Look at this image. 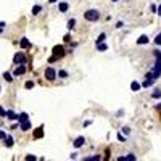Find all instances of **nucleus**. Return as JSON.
<instances>
[{
	"mask_svg": "<svg viewBox=\"0 0 161 161\" xmlns=\"http://www.w3.org/2000/svg\"><path fill=\"white\" fill-rule=\"evenodd\" d=\"M63 39H65V42H69V40H71V35H69V34H66Z\"/></svg>",
	"mask_w": 161,
	"mask_h": 161,
	"instance_id": "35",
	"label": "nucleus"
},
{
	"mask_svg": "<svg viewBox=\"0 0 161 161\" xmlns=\"http://www.w3.org/2000/svg\"><path fill=\"white\" fill-rule=\"evenodd\" d=\"M44 77H45L47 80H55L56 79V69L52 66L45 68V71H44Z\"/></svg>",
	"mask_w": 161,
	"mask_h": 161,
	"instance_id": "4",
	"label": "nucleus"
},
{
	"mask_svg": "<svg viewBox=\"0 0 161 161\" xmlns=\"http://www.w3.org/2000/svg\"><path fill=\"white\" fill-rule=\"evenodd\" d=\"M123 26H124V23H123V21H118V24H116V28H118V29H121V28H123Z\"/></svg>",
	"mask_w": 161,
	"mask_h": 161,
	"instance_id": "36",
	"label": "nucleus"
},
{
	"mask_svg": "<svg viewBox=\"0 0 161 161\" xmlns=\"http://www.w3.org/2000/svg\"><path fill=\"white\" fill-rule=\"evenodd\" d=\"M156 13H158V15H160V16H161V5H160V7L156 8Z\"/></svg>",
	"mask_w": 161,
	"mask_h": 161,
	"instance_id": "40",
	"label": "nucleus"
},
{
	"mask_svg": "<svg viewBox=\"0 0 161 161\" xmlns=\"http://www.w3.org/2000/svg\"><path fill=\"white\" fill-rule=\"evenodd\" d=\"M65 53H66V52H65L63 45H55V47H53V50H52V56L49 58V63H55L56 60L63 58Z\"/></svg>",
	"mask_w": 161,
	"mask_h": 161,
	"instance_id": "1",
	"label": "nucleus"
},
{
	"mask_svg": "<svg viewBox=\"0 0 161 161\" xmlns=\"http://www.w3.org/2000/svg\"><path fill=\"white\" fill-rule=\"evenodd\" d=\"M3 79L7 80V82H13V74H10V73L5 71V73H3Z\"/></svg>",
	"mask_w": 161,
	"mask_h": 161,
	"instance_id": "25",
	"label": "nucleus"
},
{
	"mask_svg": "<svg viewBox=\"0 0 161 161\" xmlns=\"http://www.w3.org/2000/svg\"><path fill=\"white\" fill-rule=\"evenodd\" d=\"M74 26H76V19H74V18H71L69 21L66 23V28L68 29H74Z\"/></svg>",
	"mask_w": 161,
	"mask_h": 161,
	"instance_id": "26",
	"label": "nucleus"
},
{
	"mask_svg": "<svg viewBox=\"0 0 161 161\" xmlns=\"http://www.w3.org/2000/svg\"><path fill=\"white\" fill-rule=\"evenodd\" d=\"M5 26H7V23H3V21H0V29H5Z\"/></svg>",
	"mask_w": 161,
	"mask_h": 161,
	"instance_id": "37",
	"label": "nucleus"
},
{
	"mask_svg": "<svg viewBox=\"0 0 161 161\" xmlns=\"http://www.w3.org/2000/svg\"><path fill=\"white\" fill-rule=\"evenodd\" d=\"M153 76L155 79H160L161 77V58H156V61H155V66H153Z\"/></svg>",
	"mask_w": 161,
	"mask_h": 161,
	"instance_id": "5",
	"label": "nucleus"
},
{
	"mask_svg": "<svg viewBox=\"0 0 161 161\" xmlns=\"http://www.w3.org/2000/svg\"><path fill=\"white\" fill-rule=\"evenodd\" d=\"M19 129L23 130V132H28L29 129H31V121H23V123H19Z\"/></svg>",
	"mask_w": 161,
	"mask_h": 161,
	"instance_id": "9",
	"label": "nucleus"
},
{
	"mask_svg": "<svg viewBox=\"0 0 161 161\" xmlns=\"http://www.w3.org/2000/svg\"><path fill=\"white\" fill-rule=\"evenodd\" d=\"M19 47H21V49H31V42H29V39L23 37L21 40H19Z\"/></svg>",
	"mask_w": 161,
	"mask_h": 161,
	"instance_id": "13",
	"label": "nucleus"
},
{
	"mask_svg": "<svg viewBox=\"0 0 161 161\" xmlns=\"http://www.w3.org/2000/svg\"><path fill=\"white\" fill-rule=\"evenodd\" d=\"M26 160H28V161H31V160H37V158H35L34 155H28V156H26Z\"/></svg>",
	"mask_w": 161,
	"mask_h": 161,
	"instance_id": "32",
	"label": "nucleus"
},
{
	"mask_svg": "<svg viewBox=\"0 0 161 161\" xmlns=\"http://www.w3.org/2000/svg\"><path fill=\"white\" fill-rule=\"evenodd\" d=\"M29 119V115L28 113H21V115H18V121L19 123H23V121H28Z\"/></svg>",
	"mask_w": 161,
	"mask_h": 161,
	"instance_id": "19",
	"label": "nucleus"
},
{
	"mask_svg": "<svg viewBox=\"0 0 161 161\" xmlns=\"http://www.w3.org/2000/svg\"><path fill=\"white\" fill-rule=\"evenodd\" d=\"M90 124H92V121H85V123H84V127H87V126H90Z\"/></svg>",
	"mask_w": 161,
	"mask_h": 161,
	"instance_id": "39",
	"label": "nucleus"
},
{
	"mask_svg": "<svg viewBox=\"0 0 161 161\" xmlns=\"http://www.w3.org/2000/svg\"><path fill=\"white\" fill-rule=\"evenodd\" d=\"M118 160L119 161H135L137 156H135V155H132V153H127L126 156H119Z\"/></svg>",
	"mask_w": 161,
	"mask_h": 161,
	"instance_id": "12",
	"label": "nucleus"
},
{
	"mask_svg": "<svg viewBox=\"0 0 161 161\" xmlns=\"http://www.w3.org/2000/svg\"><path fill=\"white\" fill-rule=\"evenodd\" d=\"M118 140H119V142H123V144H124V142H126V135H123V132H118Z\"/></svg>",
	"mask_w": 161,
	"mask_h": 161,
	"instance_id": "27",
	"label": "nucleus"
},
{
	"mask_svg": "<svg viewBox=\"0 0 161 161\" xmlns=\"http://www.w3.org/2000/svg\"><path fill=\"white\" fill-rule=\"evenodd\" d=\"M156 8H158L156 5H151V11H153V13H156Z\"/></svg>",
	"mask_w": 161,
	"mask_h": 161,
	"instance_id": "38",
	"label": "nucleus"
},
{
	"mask_svg": "<svg viewBox=\"0 0 161 161\" xmlns=\"http://www.w3.org/2000/svg\"><path fill=\"white\" fill-rule=\"evenodd\" d=\"M5 137H7V134H5V130H0V139L3 140Z\"/></svg>",
	"mask_w": 161,
	"mask_h": 161,
	"instance_id": "34",
	"label": "nucleus"
},
{
	"mask_svg": "<svg viewBox=\"0 0 161 161\" xmlns=\"http://www.w3.org/2000/svg\"><path fill=\"white\" fill-rule=\"evenodd\" d=\"M155 45H161V32L156 34V37H155Z\"/></svg>",
	"mask_w": 161,
	"mask_h": 161,
	"instance_id": "28",
	"label": "nucleus"
},
{
	"mask_svg": "<svg viewBox=\"0 0 161 161\" xmlns=\"http://www.w3.org/2000/svg\"><path fill=\"white\" fill-rule=\"evenodd\" d=\"M98 160H102L100 155H94V156H85L84 158V161H98Z\"/></svg>",
	"mask_w": 161,
	"mask_h": 161,
	"instance_id": "20",
	"label": "nucleus"
},
{
	"mask_svg": "<svg viewBox=\"0 0 161 161\" xmlns=\"http://www.w3.org/2000/svg\"><path fill=\"white\" fill-rule=\"evenodd\" d=\"M84 19L85 21H90V23H95L100 19V11L97 10V8H90V10H87L84 13Z\"/></svg>",
	"mask_w": 161,
	"mask_h": 161,
	"instance_id": "2",
	"label": "nucleus"
},
{
	"mask_svg": "<svg viewBox=\"0 0 161 161\" xmlns=\"http://www.w3.org/2000/svg\"><path fill=\"white\" fill-rule=\"evenodd\" d=\"M49 3H56V0H49Z\"/></svg>",
	"mask_w": 161,
	"mask_h": 161,
	"instance_id": "41",
	"label": "nucleus"
},
{
	"mask_svg": "<svg viewBox=\"0 0 161 161\" xmlns=\"http://www.w3.org/2000/svg\"><path fill=\"white\" fill-rule=\"evenodd\" d=\"M111 2H119V0H111Z\"/></svg>",
	"mask_w": 161,
	"mask_h": 161,
	"instance_id": "42",
	"label": "nucleus"
},
{
	"mask_svg": "<svg viewBox=\"0 0 161 161\" xmlns=\"http://www.w3.org/2000/svg\"><path fill=\"white\" fill-rule=\"evenodd\" d=\"M105 39H106V34H105V32H102V34H100V35H98V37H97V42H95V44H97V45H98V44L105 42Z\"/></svg>",
	"mask_w": 161,
	"mask_h": 161,
	"instance_id": "23",
	"label": "nucleus"
},
{
	"mask_svg": "<svg viewBox=\"0 0 161 161\" xmlns=\"http://www.w3.org/2000/svg\"><path fill=\"white\" fill-rule=\"evenodd\" d=\"M56 76H58V77H61V79H66V77H68V71H65V69H60L58 73H56Z\"/></svg>",
	"mask_w": 161,
	"mask_h": 161,
	"instance_id": "24",
	"label": "nucleus"
},
{
	"mask_svg": "<svg viewBox=\"0 0 161 161\" xmlns=\"http://www.w3.org/2000/svg\"><path fill=\"white\" fill-rule=\"evenodd\" d=\"M150 42V39H148V35H145V34H142L139 39H137V45H145V44H148Z\"/></svg>",
	"mask_w": 161,
	"mask_h": 161,
	"instance_id": "10",
	"label": "nucleus"
},
{
	"mask_svg": "<svg viewBox=\"0 0 161 161\" xmlns=\"http://www.w3.org/2000/svg\"><path fill=\"white\" fill-rule=\"evenodd\" d=\"M40 11H42V7H40V5H34V7H32V15H34V16H37Z\"/></svg>",
	"mask_w": 161,
	"mask_h": 161,
	"instance_id": "21",
	"label": "nucleus"
},
{
	"mask_svg": "<svg viewBox=\"0 0 161 161\" xmlns=\"http://www.w3.org/2000/svg\"><path fill=\"white\" fill-rule=\"evenodd\" d=\"M24 87L26 89H32V87H34V82H32V80H28V82L24 84Z\"/></svg>",
	"mask_w": 161,
	"mask_h": 161,
	"instance_id": "29",
	"label": "nucleus"
},
{
	"mask_svg": "<svg viewBox=\"0 0 161 161\" xmlns=\"http://www.w3.org/2000/svg\"><path fill=\"white\" fill-rule=\"evenodd\" d=\"M155 58H161V52H160V50H155Z\"/></svg>",
	"mask_w": 161,
	"mask_h": 161,
	"instance_id": "33",
	"label": "nucleus"
},
{
	"mask_svg": "<svg viewBox=\"0 0 161 161\" xmlns=\"http://www.w3.org/2000/svg\"><path fill=\"white\" fill-rule=\"evenodd\" d=\"M123 132H124V134H126V135H129V134H130V127H127V126H124V127H123Z\"/></svg>",
	"mask_w": 161,
	"mask_h": 161,
	"instance_id": "31",
	"label": "nucleus"
},
{
	"mask_svg": "<svg viewBox=\"0 0 161 161\" xmlns=\"http://www.w3.org/2000/svg\"><path fill=\"white\" fill-rule=\"evenodd\" d=\"M140 89H142V84H140V82H137V80H132V82H130V90L132 92H139Z\"/></svg>",
	"mask_w": 161,
	"mask_h": 161,
	"instance_id": "15",
	"label": "nucleus"
},
{
	"mask_svg": "<svg viewBox=\"0 0 161 161\" xmlns=\"http://www.w3.org/2000/svg\"><path fill=\"white\" fill-rule=\"evenodd\" d=\"M153 84H155V79H147V77H145V80L142 82V87L148 89V87H151Z\"/></svg>",
	"mask_w": 161,
	"mask_h": 161,
	"instance_id": "16",
	"label": "nucleus"
},
{
	"mask_svg": "<svg viewBox=\"0 0 161 161\" xmlns=\"http://www.w3.org/2000/svg\"><path fill=\"white\" fill-rule=\"evenodd\" d=\"M2 31H3V29H0V34H2Z\"/></svg>",
	"mask_w": 161,
	"mask_h": 161,
	"instance_id": "43",
	"label": "nucleus"
},
{
	"mask_svg": "<svg viewBox=\"0 0 161 161\" xmlns=\"http://www.w3.org/2000/svg\"><path fill=\"white\" fill-rule=\"evenodd\" d=\"M13 61H15V65H26L28 63V58H26V55L23 52H16L13 56Z\"/></svg>",
	"mask_w": 161,
	"mask_h": 161,
	"instance_id": "3",
	"label": "nucleus"
},
{
	"mask_svg": "<svg viewBox=\"0 0 161 161\" xmlns=\"http://www.w3.org/2000/svg\"><path fill=\"white\" fill-rule=\"evenodd\" d=\"M151 98H153V100H158V98H161V89H155V90L151 92Z\"/></svg>",
	"mask_w": 161,
	"mask_h": 161,
	"instance_id": "18",
	"label": "nucleus"
},
{
	"mask_svg": "<svg viewBox=\"0 0 161 161\" xmlns=\"http://www.w3.org/2000/svg\"><path fill=\"white\" fill-rule=\"evenodd\" d=\"M97 50L98 52H106V50H108V45H106L105 42H102V44H98L97 45Z\"/></svg>",
	"mask_w": 161,
	"mask_h": 161,
	"instance_id": "22",
	"label": "nucleus"
},
{
	"mask_svg": "<svg viewBox=\"0 0 161 161\" xmlns=\"http://www.w3.org/2000/svg\"><path fill=\"white\" fill-rule=\"evenodd\" d=\"M0 118H7V111H5L2 106H0Z\"/></svg>",
	"mask_w": 161,
	"mask_h": 161,
	"instance_id": "30",
	"label": "nucleus"
},
{
	"mask_svg": "<svg viewBox=\"0 0 161 161\" xmlns=\"http://www.w3.org/2000/svg\"><path fill=\"white\" fill-rule=\"evenodd\" d=\"M85 144V137H82V135H79V137H76V140L73 142V145H74V148H80L82 145Z\"/></svg>",
	"mask_w": 161,
	"mask_h": 161,
	"instance_id": "7",
	"label": "nucleus"
},
{
	"mask_svg": "<svg viewBox=\"0 0 161 161\" xmlns=\"http://www.w3.org/2000/svg\"><path fill=\"white\" fill-rule=\"evenodd\" d=\"M0 90H2V87H0Z\"/></svg>",
	"mask_w": 161,
	"mask_h": 161,
	"instance_id": "44",
	"label": "nucleus"
},
{
	"mask_svg": "<svg viewBox=\"0 0 161 161\" xmlns=\"http://www.w3.org/2000/svg\"><path fill=\"white\" fill-rule=\"evenodd\" d=\"M58 10H60V13H66V11L69 10V3H68V2H60Z\"/></svg>",
	"mask_w": 161,
	"mask_h": 161,
	"instance_id": "8",
	"label": "nucleus"
},
{
	"mask_svg": "<svg viewBox=\"0 0 161 161\" xmlns=\"http://www.w3.org/2000/svg\"><path fill=\"white\" fill-rule=\"evenodd\" d=\"M7 119L15 121V119H18V115H16L15 111H11V110H8V111H7Z\"/></svg>",
	"mask_w": 161,
	"mask_h": 161,
	"instance_id": "17",
	"label": "nucleus"
},
{
	"mask_svg": "<svg viewBox=\"0 0 161 161\" xmlns=\"http://www.w3.org/2000/svg\"><path fill=\"white\" fill-rule=\"evenodd\" d=\"M32 135H34V139H42V137H44V126H39L37 129L34 130Z\"/></svg>",
	"mask_w": 161,
	"mask_h": 161,
	"instance_id": "11",
	"label": "nucleus"
},
{
	"mask_svg": "<svg viewBox=\"0 0 161 161\" xmlns=\"http://www.w3.org/2000/svg\"><path fill=\"white\" fill-rule=\"evenodd\" d=\"M3 144H5V147L10 148V147H13V145H15V139H13V137H10V135H7L3 139Z\"/></svg>",
	"mask_w": 161,
	"mask_h": 161,
	"instance_id": "14",
	"label": "nucleus"
},
{
	"mask_svg": "<svg viewBox=\"0 0 161 161\" xmlns=\"http://www.w3.org/2000/svg\"><path fill=\"white\" fill-rule=\"evenodd\" d=\"M28 71V68L24 66V65H16V68H15V71H13V76L15 77H18V76H23V74Z\"/></svg>",
	"mask_w": 161,
	"mask_h": 161,
	"instance_id": "6",
	"label": "nucleus"
}]
</instances>
